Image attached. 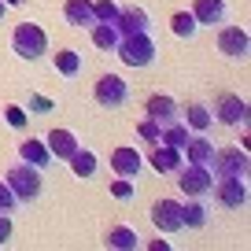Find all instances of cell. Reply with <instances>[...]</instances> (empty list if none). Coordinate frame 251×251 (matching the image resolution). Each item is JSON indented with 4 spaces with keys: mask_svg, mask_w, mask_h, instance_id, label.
<instances>
[{
    "mask_svg": "<svg viewBox=\"0 0 251 251\" xmlns=\"http://www.w3.org/2000/svg\"><path fill=\"white\" fill-rule=\"evenodd\" d=\"M192 19L196 26H218L229 19V4L226 0H192Z\"/></svg>",
    "mask_w": 251,
    "mask_h": 251,
    "instance_id": "cell-11",
    "label": "cell"
},
{
    "mask_svg": "<svg viewBox=\"0 0 251 251\" xmlns=\"http://www.w3.org/2000/svg\"><path fill=\"white\" fill-rule=\"evenodd\" d=\"M207 170L214 177H248V151L244 148H214Z\"/></svg>",
    "mask_w": 251,
    "mask_h": 251,
    "instance_id": "cell-6",
    "label": "cell"
},
{
    "mask_svg": "<svg viewBox=\"0 0 251 251\" xmlns=\"http://www.w3.org/2000/svg\"><path fill=\"white\" fill-rule=\"evenodd\" d=\"M174 174H177V188L185 192V196H200V200L211 196V188H214V174L207 170V166L188 163V166H177Z\"/></svg>",
    "mask_w": 251,
    "mask_h": 251,
    "instance_id": "cell-4",
    "label": "cell"
},
{
    "mask_svg": "<svg viewBox=\"0 0 251 251\" xmlns=\"http://www.w3.org/2000/svg\"><path fill=\"white\" fill-rule=\"evenodd\" d=\"M4 11H8V4H4V0H0V19H4Z\"/></svg>",
    "mask_w": 251,
    "mask_h": 251,
    "instance_id": "cell-36",
    "label": "cell"
},
{
    "mask_svg": "<svg viewBox=\"0 0 251 251\" xmlns=\"http://www.w3.org/2000/svg\"><path fill=\"white\" fill-rule=\"evenodd\" d=\"M26 118H30V115H26V107H19V103L4 107V122H8L11 129H23V126H26Z\"/></svg>",
    "mask_w": 251,
    "mask_h": 251,
    "instance_id": "cell-31",
    "label": "cell"
},
{
    "mask_svg": "<svg viewBox=\"0 0 251 251\" xmlns=\"http://www.w3.org/2000/svg\"><path fill=\"white\" fill-rule=\"evenodd\" d=\"M151 222L159 233H181V203L177 200H155L151 203Z\"/></svg>",
    "mask_w": 251,
    "mask_h": 251,
    "instance_id": "cell-10",
    "label": "cell"
},
{
    "mask_svg": "<svg viewBox=\"0 0 251 251\" xmlns=\"http://www.w3.org/2000/svg\"><path fill=\"white\" fill-rule=\"evenodd\" d=\"M188 126H181L177 118L174 122H166V126H159V144H170V148H185V141H188Z\"/></svg>",
    "mask_w": 251,
    "mask_h": 251,
    "instance_id": "cell-26",
    "label": "cell"
},
{
    "mask_svg": "<svg viewBox=\"0 0 251 251\" xmlns=\"http://www.w3.org/2000/svg\"><path fill=\"white\" fill-rule=\"evenodd\" d=\"M211 196L226 211H240V207H248V177H214Z\"/></svg>",
    "mask_w": 251,
    "mask_h": 251,
    "instance_id": "cell-7",
    "label": "cell"
},
{
    "mask_svg": "<svg viewBox=\"0 0 251 251\" xmlns=\"http://www.w3.org/2000/svg\"><path fill=\"white\" fill-rule=\"evenodd\" d=\"M170 30H174V37H181V41H192L196 37V19H192V11H177V15L170 19Z\"/></svg>",
    "mask_w": 251,
    "mask_h": 251,
    "instance_id": "cell-27",
    "label": "cell"
},
{
    "mask_svg": "<svg viewBox=\"0 0 251 251\" xmlns=\"http://www.w3.org/2000/svg\"><path fill=\"white\" fill-rule=\"evenodd\" d=\"M48 111H55V103L48 100V96L33 93V96H30V107H26V115H48Z\"/></svg>",
    "mask_w": 251,
    "mask_h": 251,
    "instance_id": "cell-32",
    "label": "cell"
},
{
    "mask_svg": "<svg viewBox=\"0 0 251 251\" xmlns=\"http://www.w3.org/2000/svg\"><path fill=\"white\" fill-rule=\"evenodd\" d=\"M137 137H141L144 144H159V122L141 118V122H137Z\"/></svg>",
    "mask_w": 251,
    "mask_h": 251,
    "instance_id": "cell-30",
    "label": "cell"
},
{
    "mask_svg": "<svg viewBox=\"0 0 251 251\" xmlns=\"http://www.w3.org/2000/svg\"><path fill=\"white\" fill-rule=\"evenodd\" d=\"M103 244H107L111 251H133V248H141V236L129 226H111L107 236H103Z\"/></svg>",
    "mask_w": 251,
    "mask_h": 251,
    "instance_id": "cell-21",
    "label": "cell"
},
{
    "mask_svg": "<svg viewBox=\"0 0 251 251\" xmlns=\"http://www.w3.org/2000/svg\"><path fill=\"white\" fill-rule=\"evenodd\" d=\"M181 159H185V155H181V148H170V144H151V155L144 159V163H148L155 174H174L181 166Z\"/></svg>",
    "mask_w": 251,
    "mask_h": 251,
    "instance_id": "cell-14",
    "label": "cell"
},
{
    "mask_svg": "<svg viewBox=\"0 0 251 251\" xmlns=\"http://www.w3.org/2000/svg\"><path fill=\"white\" fill-rule=\"evenodd\" d=\"M4 185L11 188V196H15L19 203H33V200H41V192H45V177H41V170H37V166H30V163L8 166Z\"/></svg>",
    "mask_w": 251,
    "mask_h": 251,
    "instance_id": "cell-2",
    "label": "cell"
},
{
    "mask_svg": "<svg viewBox=\"0 0 251 251\" xmlns=\"http://www.w3.org/2000/svg\"><path fill=\"white\" fill-rule=\"evenodd\" d=\"M211 115H214V122H222V126H248V103L236 93H222L218 100H214Z\"/></svg>",
    "mask_w": 251,
    "mask_h": 251,
    "instance_id": "cell-8",
    "label": "cell"
},
{
    "mask_svg": "<svg viewBox=\"0 0 251 251\" xmlns=\"http://www.w3.org/2000/svg\"><path fill=\"white\" fill-rule=\"evenodd\" d=\"M89 37H93V45L100 48V52H115V45H118V26L115 23H93L89 26Z\"/></svg>",
    "mask_w": 251,
    "mask_h": 251,
    "instance_id": "cell-24",
    "label": "cell"
},
{
    "mask_svg": "<svg viewBox=\"0 0 251 251\" xmlns=\"http://www.w3.org/2000/svg\"><path fill=\"white\" fill-rule=\"evenodd\" d=\"M19 159L37 166V170H48V166H52V151H48V144L41 141V137H26V141L19 144Z\"/></svg>",
    "mask_w": 251,
    "mask_h": 251,
    "instance_id": "cell-15",
    "label": "cell"
},
{
    "mask_svg": "<svg viewBox=\"0 0 251 251\" xmlns=\"http://www.w3.org/2000/svg\"><path fill=\"white\" fill-rule=\"evenodd\" d=\"M63 23H67V26H78V30H89V26L96 23L93 0H67V4H63Z\"/></svg>",
    "mask_w": 251,
    "mask_h": 251,
    "instance_id": "cell-16",
    "label": "cell"
},
{
    "mask_svg": "<svg viewBox=\"0 0 251 251\" xmlns=\"http://www.w3.org/2000/svg\"><path fill=\"white\" fill-rule=\"evenodd\" d=\"M15 207H19V200L11 196V188L0 181V214H15Z\"/></svg>",
    "mask_w": 251,
    "mask_h": 251,
    "instance_id": "cell-33",
    "label": "cell"
},
{
    "mask_svg": "<svg viewBox=\"0 0 251 251\" xmlns=\"http://www.w3.org/2000/svg\"><path fill=\"white\" fill-rule=\"evenodd\" d=\"M4 4H23V0H4Z\"/></svg>",
    "mask_w": 251,
    "mask_h": 251,
    "instance_id": "cell-37",
    "label": "cell"
},
{
    "mask_svg": "<svg viewBox=\"0 0 251 251\" xmlns=\"http://www.w3.org/2000/svg\"><path fill=\"white\" fill-rule=\"evenodd\" d=\"M207 218H211V211H207V203L200 196H188L181 203V229H203Z\"/></svg>",
    "mask_w": 251,
    "mask_h": 251,
    "instance_id": "cell-19",
    "label": "cell"
},
{
    "mask_svg": "<svg viewBox=\"0 0 251 251\" xmlns=\"http://www.w3.org/2000/svg\"><path fill=\"white\" fill-rule=\"evenodd\" d=\"M111 170H115V177H137V174L144 170V159L137 148H115L111 151Z\"/></svg>",
    "mask_w": 251,
    "mask_h": 251,
    "instance_id": "cell-12",
    "label": "cell"
},
{
    "mask_svg": "<svg viewBox=\"0 0 251 251\" xmlns=\"http://www.w3.org/2000/svg\"><path fill=\"white\" fill-rule=\"evenodd\" d=\"M11 236H15V222H11V214H0V244H8Z\"/></svg>",
    "mask_w": 251,
    "mask_h": 251,
    "instance_id": "cell-34",
    "label": "cell"
},
{
    "mask_svg": "<svg viewBox=\"0 0 251 251\" xmlns=\"http://www.w3.org/2000/svg\"><path fill=\"white\" fill-rule=\"evenodd\" d=\"M144 111H148L144 118L166 126V122H174V118H177V100H174V96H166V93H151L148 103H144Z\"/></svg>",
    "mask_w": 251,
    "mask_h": 251,
    "instance_id": "cell-13",
    "label": "cell"
},
{
    "mask_svg": "<svg viewBox=\"0 0 251 251\" xmlns=\"http://www.w3.org/2000/svg\"><path fill=\"white\" fill-rule=\"evenodd\" d=\"M185 126L192 129V133H207V129L214 126L211 107H203V103H185Z\"/></svg>",
    "mask_w": 251,
    "mask_h": 251,
    "instance_id": "cell-25",
    "label": "cell"
},
{
    "mask_svg": "<svg viewBox=\"0 0 251 251\" xmlns=\"http://www.w3.org/2000/svg\"><path fill=\"white\" fill-rule=\"evenodd\" d=\"M52 67H55V74H59V78L74 81V78L81 74V55L74 52V48H63V52L52 55Z\"/></svg>",
    "mask_w": 251,
    "mask_h": 251,
    "instance_id": "cell-23",
    "label": "cell"
},
{
    "mask_svg": "<svg viewBox=\"0 0 251 251\" xmlns=\"http://www.w3.org/2000/svg\"><path fill=\"white\" fill-rule=\"evenodd\" d=\"M93 96H96V103H100V107L118 111V107H126V103H129V81H126L122 74H103V78L96 81Z\"/></svg>",
    "mask_w": 251,
    "mask_h": 251,
    "instance_id": "cell-5",
    "label": "cell"
},
{
    "mask_svg": "<svg viewBox=\"0 0 251 251\" xmlns=\"http://www.w3.org/2000/svg\"><path fill=\"white\" fill-rule=\"evenodd\" d=\"M115 55H118V63H122V67H151V63L159 59V45L151 41L148 30H141V33H122V37H118V45H115Z\"/></svg>",
    "mask_w": 251,
    "mask_h": 251,
    "instance_id": "cell-1",
    "label": "cell"
},
{
    "mask_svg": "<svg viewBox=\"0 0 251 251\" xmlns=\"http://www.w3.org/2000/svg\"><path fill=\"white\" fill-rule=\"evenodd\" d=\"M93 15H96V23H115L118 4L115 0H93Z\"/></svg>",
    "mask_w": 251,
    "mask_h": 251,
    "instance_id": "cell-29",
    "label": "cell"
},
{
    "mask_svg": "<svg viewBox=\"0 0 251 251\" xmlns=\"http://www.w3.org/2000/svg\"><path fill=\"white\" fill-rule=\"evenodd\" d=\"M111 196H115L118 203H129V200L137 196V188H133V177H115V181H111Z\"/></svg>",
    "mask_w": 251,
    "mask_h": 251,
    "instance_id": "cell-28",
    "label": "cell"
},
{
    "mask_svg": "<svg viewBox=\"0 0 251 251\" xmlns=\"http://www.w3.org/2000/svg\"><path fill=\"white\" fill-rule=\"evenodd\" d=\"M67 166H71L74 177H93V174L100 170V159H96L89 148H81V144H78V148L71 151V159H67Z\"/></svg>",
    "mask_w": 251,
    "mask_h": 251,
    "instance_id": "cell-22",
    "label": "cell"
},
{
    "mask_svg": "<svg viewBox=\"0 0 251 251\" xmlns=\"http://www.w3.org/2000/svg\"><path fill=\"white\" fill-rule=\"evenodd\" d=\"M181 155H185L188 163L207 166V163H211V155H214V144L207 141V133H188V141H185V148H181Z\"/></svg>",
    "mask_w": 251,
    "mask_h": 251,
    "instance_id": "cell-20",
    "label": "cell"
},
{
    "mask_svg": "<svg viewBox=\"0 0 251 251\" xmlns=\"http://www.w3.org/2000/svg\"><path fill=\"white\" fill-rule=\"evenodd\" d=\"M148 251H170V244H166V240H159V236H155V240L148 244Z\"/></svg>",
    "mask_w": 251,
    "mask_h": 251,
    "instance_id": "cell-35",
    "label": "cell"
},
{
    "mask_svg": "<svg viewBox=\"0 0 251 251\" xmlns=\"http://www.w3.org/2000/svg\"><path fill=\"white\" fill-rule=\"evenodd\" d=\"M115 26L118 33H141V30H151V15L144 8H118Z\"/></svg>",
    "mask_w": 251,
    "mask_h": 251,
    "instance_id": "cell-17",
    "label": "cell"
},
{
    "mask_svg": "<svg viewBox=\"0 0 251 251\" xmlns=\"http://www.w3.org/2000/svg\"><path fill=\"white\" fill-rule=\"evenodd\" d=\"M45 144H48V151H52V159L67 163L71 151L78 148V133H71V129H52V133L45 137Z\"/></svg>",
    "mask_w": 251,
    "mask_h": 251,
    "instance_id": "cell-18",
    "label": "cell"
},
{
    "mask_svg": "<svg viewBox=\"0 0 251 251\" xmlns=\"http://www.w3.org/2000/svg\"><path fill=\"white\" fill-rule=\"evenodd\" d=\"M11 52L19 55V59L33 63L41 59V55L48 52V33L41 23H19L15 30H11Z\"/></svg>",
    "mask_w": 251,
    "mask_h": 251,
    "instance_id": "cell-3",
    "label": "cell"
},
{
    "mask_svg": "<svg viewBox=\"0 0 251 251\" xmlns=\"http://www.w3.org/2000/svg\"><path fill=\"white\" fill-rule=\"evenodd\" d=\"M214 45H218V52L229 55V59H248V52H251V37H248L244 26H222Z\"/></svg>",
    "mask_w": 251,
    "mask_h": 251,
    "instance_id": "cell-9",
    "label": "cell"
}]
</instances>
